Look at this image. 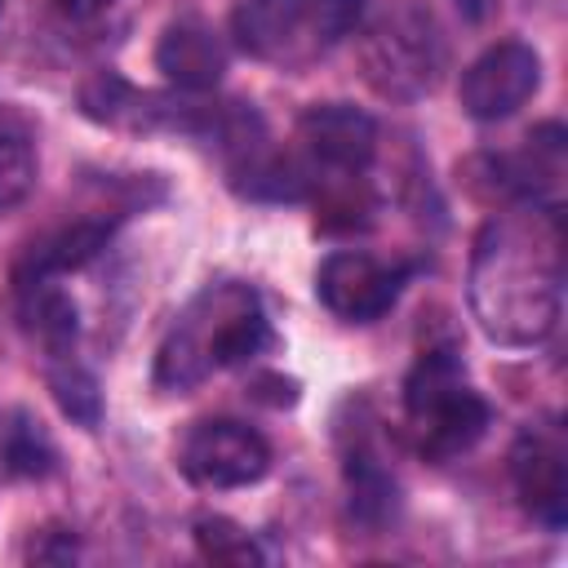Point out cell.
I'll return each instance as SVG.
<instances>
[{
    "label": "cell",
    "mask_w": 568,
    "mask_h": 568,
    "mask_svg": "<svg viewBox=\"0 0 568 568\" xmlns=\"http://www.w3.org/2000/svg\"><path fill=\"white\" fill-rule=\"evenodd\" d=\"M195 546H200V555L213 559V564H262V559H266L262 546H257V537L244 532L240 524L222 519V515L195 519Z\"/></svg>",
    "instance_id": "cell-14"
},
{
    "label": "cell",
    "mask_w": 568,
    "mask_h": 568,
    "mask_svg": "<svg viewBox=\"0 0 568 568\" xmlns=\"http://www.w3.org/2000/svg\"><path fill=\"white\" fill-rule=\"evenodd\" d=\"M364 75L382 98H417L439 80L444 67V40L435 22L417 9H395L359 44Z\"/></svg>",
    "instance_id": "cell-6"
},
{
    "label": "cell",
    "mask_w": 568,
    "mask_h": 568,
    "mask_svg": "<svg viewBox=\"0 0 568 568\" xmlns=\"http://www.w3.org/2000/svg\"><path fill=\"white\" fill-rule=\"evenodd\" d=\"M510 484L519 506L546 524L550 532L564 528L568 515V448L555 426H528L510 448Z\"/></svg>",
    "instance_id": "cell-10"
},
{
    "label": "cell",
    "mask_w": 568,
    "mask_h": 568,
    "mask_svg": "<svg viewBox=\"0 0 568 568\" xmlns=\"http://www.w3.org/2000/svg\"><path fill=\"white\" fill-rule=\"evenodd\" d=\"M155 67L182 93H204L226 71V40L195 13L173 18L155 40Z\"/></svg>",
    "instance_id": "cell-11"
},
{
    "label": "cell",
    "mask_w": 568,
    "mask_h": 568,
    "mask_svg": "<svg viewBox=\"0 0 568 568\" xmlns=\"http://www.w3.org/2000/svg\"><path fill=\"white\" fill-rule=\"evenodd\" d=\"M4 462L13 475H44L53 466V444L27 413H13V426H4Z\"/></svg>",
    "instance_id": "cell-15"
},
{
    "label": "cell",
    "mask_w": 568,
    "mask_h": 568,
    "mask_svg": "<svg viewBox=\"0 0 568 568\" xmlns=\"http://www.w3.org/2000/svg\"><path fill=\"white\" fill-rule=\"evenodd\" d=\"M493 422L488 399L470 386L457 351L426 346L404 377V430L426 462L470 453Z\"/></svg>",
    "instance_id": "cell-3"
},
{
    "label": "cell",
    "mask_w": 568,
    "mask_h": 568,
    "mask_svg": "<svg viewBox=\"0 0 568 568\" xmlns=\"http://www.w3.org/2000/svg\"><path fill=\"white\" fill-rule=\"evenodd\" d=\"M377 155V120L351 102L306 106L297 120V169L306 191H333L346 182H364Z\"/></svg>",
    "instance_id": "cell-5"
},
{
    "label": "cell",
    "mask_w": 568,
    "mask_h": 568,
    "mask_svg": "<svg viewBox=\"0 0 568 568\" xmlns=\"http://www.w3.org/2000/svg\"><path fill=\"white\" fill-rule=\"evenodd\" d=\"M36 186V155L22 138L0 133V213L18 209Z\"/></svg>",
    "instance_id": "cell-16"
},
{
    "label": "cell",
    "mask_w": 568,
    "mask_h": 568,
    "mask_svg": "<svg viewBox=\"0 0 568 568\" xmlns=\"http://www.w3.org/2000/svg\"><path fill=\"white\" fill-rule=\"evenodd\" d=\"M44 377H49V390H53L58 408H62L71 422H80V426H98V417H102V395H98L93 373H89L75 355L44 359Z\"/></svg>",
    "instance_id": "cell-13"
},
{
    "label": "cell",
    "mask_w": 568,
    "mask_h": 568,
    "mask_svg": "<svg viewBox=\"0 0 568 568\" xmlns=\"http://www.w3.org/2000/svg\"><path fill=\"white\" fill-rule=\"evenodd\" d=\"M120 0H44V9L62 22V27H89L98 18H106Z\"/></svg>",
    "instance_id": "cell-17"
},
{
    "label": "cell",
    "mask_w": 568,
    "mask_h": 568,
    "mask_svg": "<svg viewBox=\"0 0 568 568\" xmlns=\"http://www.w3.org/2000/svg\"><path fill=\"white\" fill-rule=\"evenodd\" d=\"M0 9H4V0H0Z\"/></svg>",
    "instance_id": "cell-18"
},
{
    "label": "cell",
    "mask_w": 568,
    "mask_h": 568,
    "mask_svg": "<svg viewBox=\"0 0 568 568\" xmlns=\"http://www.w3.org/2000/svg\"><path fill=\"white\" fill-rule=\"evenodd\" d=\"M466 297L488 342H546L559 324L564 297V213L546 200H524L493 213L470 248Z\"/></svg>",
    "instance_id": "cell-1"
},
{
    "label": "cell",
    "mask_w": 568,
    "mask_h": 568,
    "mask_svg": "<svg viewBox=\"0 0 568 568\" xmlns=\"http://www.w3.org/2000/svg\"><path fill=\"white\" fill-rule=\"evenodd\" d=\"M359 22L364 0H240L231 13V36L248 58L280 71H302L355 36Z\"/></svg>",
    "instance_id": "cell-4"
},
{
    "label": "cell",
    "mask_w": 568,
    "mask_h": 568,
    "mask_svg": "<svg viewBox=\"0 0 568 568\" xmlns=\"http://www.w3.org/2000/svg\"><path fill=\"white\" fill-rule=\"evenodd\" d=\"M541 89V58L524 40H497L488 44L457 80V102L470 120L497 124L510 120L532 93Z\"/></svg>",
    "instance_id": "cell-8"
},
{
    "label": "cell",
    "mask_w": 568,
    "mask_h": 568,
    "mask_svg": "<svg viewBox=\"0 0 568 568\" xmlns=\"http://www.w3.org/2000/svg\"><path fill=\"white\" fill-rule=\"evenodd\" d=\"M404 288V271L364 253V248H333L315 266V297L346 324L382 320Z\"/></svg>",
    "instance_id": "cell-9"
},
{
    "label": "cell",
    "mask_w": 568,
    "mask_h": 568,
    "mask_svg": "<svg viewBox=\"0 0 568 568\" xmlns=\"http://www.w3.org/2000/svg\"><path fill=\"white\" fill-rule=\"evenodd\" d=\"M346 484H351V506L359 519L377 524L395 510V475L368 444V435H355L346 444Z\"/></svg>",
    "instance_id": "cell-12"
},
{
    "label": "cell",
    "mask_w": 568,
    "mask_h": 568,
    "mask_svg": "<svg viewBox=\"0 0 568 568\" xmlns=\"http://www.w3.org/2000/svg\"><path fill=\"white\" fill-rule=\"evenodd\" d=\"M178 470L195 488H244L271 470V444L262 430L235 417H204L178 444Z\"/></svg>",
    "instance_id": "cell-7"
},
{
    "label": "cell",
    "mask_w": 568,
    "mask_h": 568,
    "mask_svg": "<svg viewBox=\"0 0 568 568\" xmlns=\"http://www.w3.org/2000/svg\"><path fill=\"white\" fill-rule=\"evenodd\" d=\"M275 342L266 306L253 284L217 280L204 284L169 324L155 351V386L164 395H186L213 373L257 359Z\"/></svg>",
    "instance_id": "cell-2"
}]
</instances>
